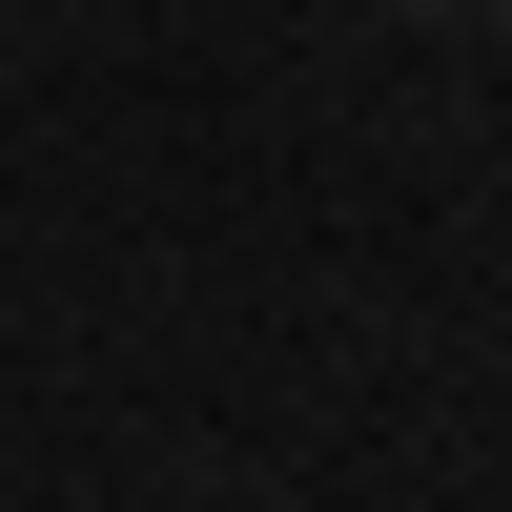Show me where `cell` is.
<instances>
[{
  "instance_id": "1",
  "label": "cell",
  "mask_w": 512,
  "mask_h": 512,
  "mask_svg": "<svg viewBox=\"0 0 512 512\" xmlns=\"http://www.w3.org/2000/svg\"><path fill=\"white\" fill-rule=\"evenodd\" d=\"M492 21H512V0H492Z\"/></svg>"
}]
</instances>
